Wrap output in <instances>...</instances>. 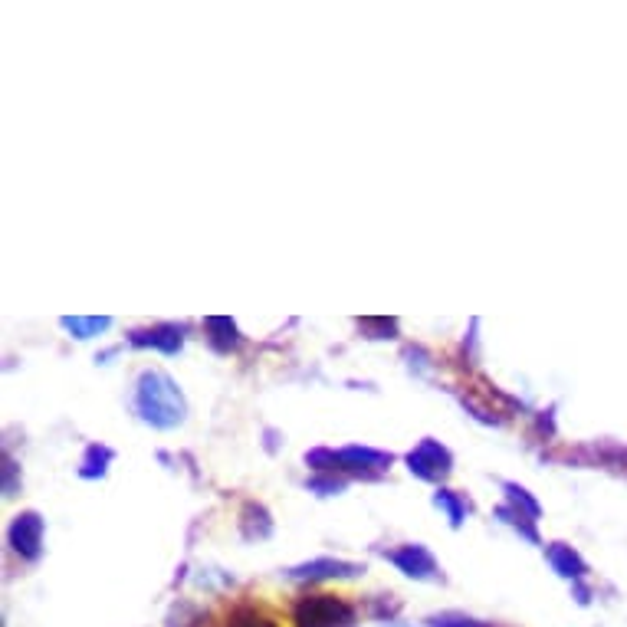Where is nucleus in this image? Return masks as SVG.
I'll use <instances>...</instances> for the list:
<instances>
[{
  "instance_id": "f257e3e1",
  "label": "nucleus",
  "mask_w": 627,
  "mask_h": 627,
  "mask_svg": "<svg viewBox=\"0 0 627 627\" xmlns=\"http://www.w3.org/2000/svg\"><path fill=\"white\" fill-rule=\"evenodd\" d=\"M352 618H355V611L335 595H309L299 601V608H296L299 627H348Z\"/></svg>"
},
{
  "instance_id": "f03ea898",
  "label": "nucleus",
  "mask_w": 627,
  "mask_h": 627,
  "mask_svg": "<svg viewBox=\"0 0 627 627\" xmlns=\"http://www.w3.org/2000/svg\"><path fill=\"white\" fill-rule=\"evenodd\" d=\"M138 398H142V408H145V417L155 424H174L181 417V401L174 388L168 381H161L155 375H145L142 378V391H138Z\"/></svg>"
},
{
  "instance_id": "7ed1b4c3",
  "label": "nucleus",
  "mask_w": 627,
  "mask_h": 627,
  "mask_svg": "<svg viewBox=\"0 0 627 627\" xmlns=\"http://www.w3.org/2000/svg\"><path fill=\"white\" fill-rule=\"evenodd\" d=\"M394 562H398L408 575H417V578H431L434 575V559L424 549H417V545H408V549L394 552Z\"/></svg>"
},
{
  "instance_id": "20e7f679",
  "label": "nucleus",
  "mask_w": 627,
  "mask_h": 627,
  "mask_svg": "<svg viewBox=\"0 0 627 627\" xmlns=\"http://www.w3.org/2000/svg\"><path fill=\"white\" fill-rule=\"evenodd\" d=\"M14 545L17 552L23 555H37V545H40V519L37 516H20V522L14 526Z\"/></svg>"
},
{
  "instance_id": "39448f33",
  "label": "nucleus",
  "mask_w": 627,
  "mask_h": 627,
  "mask_svg": "<svg viewBox=\"0 0 627 627\" xmlns=\"http://www.w3.org/2000/svg\"><path fill=\"white\" fill-rule=\"evenodd\" d=\"M227 627H280V624H276L270 614H263L257 608H237L227 618Z\"/></svg>"
},
{
  "instance_id": "423d86ee",
  "label": "nucleus",
  "mask_w": 627,
  "mask_h": 627,
  "mask_svg": "<svg viewBox=\"0 0 627 627\" xmlns=\"http://www.w3.org/2000/svg\"><path fill=\"white\" fill-rule=\"evenodd\" d=\"M63 325H66V329H73L79 339H89V335L109 329V319H66Z\"/></svg>"
},
{
  "instance_id": "0eeeda50",
  "label": "nucleus",
  "mask_w": 627,
  "mask_h": 627,
  "mask_svg": "<svg viewBox=\"0 0 627 627\" xmlns=\"http://www.w3.org/2000/svg\"><path fill=\"white\" fill-rule=\"evenodd\" d=\"M552 562L562 568V575H582V565H578V559L568 549H555L552 552Z\"/></svg>"
},
{
  "instance_id": "6e6552de",
  "label": "nucleus",
  "mask_w": 627,
  "mask_h": 627,
  "mask_svg": "<svg viewBox=\"0 0 627 627\" xmlns=\"http://www.w3.org/2000/svg\"><path fill=\"white\" fill-rule=\"evenodd\" d=\"M431 624L434 627H486V624H476V621H454V618H434Z\"/></svg>"
}]
</instances>
